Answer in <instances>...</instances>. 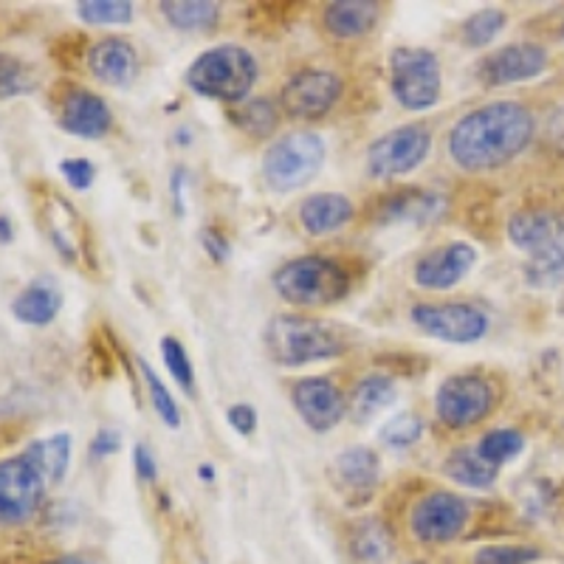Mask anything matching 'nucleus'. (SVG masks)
Listing matches in <instances>:
<instances>
[{
	"instance_id": "4",
	"label": "nucleus",
	"mask_w": 564,
	"mask_h": 564,
	"mask_svg": "<svg viewBox=\"0 0 564 564\" xmlns=\"http://www.w3.org/2000/svg\"><path fill=\"white\" fill-rule=\"evenodd\" d=\"M257 83V59L243 45H215L200 54L189 70L186 85L206 99L215 102L240 105L251 94Z\"/></svg>"
},
{
	"instance_id": "18",
	"label": "nucleus",
	"mask_w": 564,
	"mask_h": 564,
	"mask_svg": "<svg viewBox=\"0 0 564 564\" xmlns=\"http://www.w3.org/2000/svg\"><path fill=\"white\" fill-rule=\"evenodd\" d=\"M88 68L99 83L124 88L139 74V54L124 37H105L88 52Z\"/></svg>"
},
{
	"instance_id": "35",
	"label": "nucleus",
	"mask_w": 564,
	"mask_h": 564,
	"mask_svg": "<svg viewBox=\"0 0 564 564\" xmlns=\"http://www.w3.org/2000/svg\"><path fill=\"white\" fill-rule=\"evenodd\" d=\"M352 551H356L359 558H367V562H381L392 551L390 531L376 520L361 522L356 533H352Z\"/></svg>"
},
{
	"instance_id": "7",
	"label": "nucleus",
	"mask_w": 564,
	"mask_h": 564,
	"mask_svg": "<svg viewBox=\"0 0 564 564\" xmlns=\"http://www.w3.org/2000/svg\"><path fill=\"white\" fill-rule=\"evenodd\" d=\"M390 85L401 108L430 110L443 90L441 63L430 48L401 45L390 54Z\"/></svg>"
},
{
	"instance_id": "40",
	"label": "nucleus",
	"mask_w": 564,
	"mask_h": 564,
	"mask_svg": "<svg viewBox=\"0 0 564 564\" xmlns=\"http://www.w3.org/2000/svg\"><path fill=\"white\" fill-rule=\"evenodd\" d=\"M119 449H122V435L116 430H102L90 443V457H110Z\"/></svg>"
},
{
	"instance_id": "33",
	"label": "nucleus",
	"mask_w": 564,
	"mask_h": 564,
	"mask_svg": "<svg viewBox=\"0 0 564 564\" xmlns=\"http://www.w3.org/2000/svg\"><path fill=\"white\" fill-rule=\"evenodd\" d=\"M139 367H141V379H144V387H148L150 401H153V410L159 412V417L167 423L170 430H178L181 410H178V404H175V398H173V392H170V387L159 379V372H155L148 361H139Z\"/></svg>"
},
{
	"instance_id": "13",
	"label": "nucleus",
	"mask_w": 564,
	"mask_h": 564,
	"mask_svg": "<svg viewBox=\"0 0 564 564\" xmlns=\"http://www.w3.org/2000/svg\"><path fill=\"white\" fill-rule=\"evenodd\" d=\"M341 97V79L330 70L305 68L285 83L280 94L282 110L294 119H322Z\"/></svg>"
},
{
	"instance_id": "9",
	"label": "nucleus",
	"mask_w": 564,
	"mask_h": 564,
	"mask_svg": "<svg viewBox=\"0 0 564 564\" xmlns=\"http://www.w3.org/2000/svg\"><path fill=\"white\" fill-rule=\"evenodd\" d=\"M497 404V390L486 376L477 372H457L437 387L435 412L449 430H468L491 415Z\"/></svg>"
},
{
	"instance_id": "17",
	"label": "nucleus",
	"mask_w": 564,
	"mask_h": 564,
	"mask_svg": "<svg viewBox=\"0 0 564 564\" xmlns=\"http://www.w3.org/2000/svg\"><path fill=\"white\" fill-rule=\"evenodd\" d=\"M294 406L314 432H330L345 417L347 401L330 379H300L294 384Z\"/></svg>"
},
{
	"instance_id": "25",
	"label": "nucleus",
	"mask_w": 564,
	"mask_h": 564,
	"mask_svg": "<svg viewBox=\"0 0 564 564\" xmlns=\"http://www.w3.org/2000/svg\"><path fill=\"white\" fill-rule=\"evenodd\" d=\"M395 398L398 390L395 381H392L390 376H367V379H361L359 384H356V390H352L347 410H350L352 421L367 423L372 421V417H379L381 412L390 410V406L395 404Z\"/></svg>"
},
{
	"instance_id": "47",
	"label": "nucleus",
	"mask_w": 564,
	"mask_h": 564,
	"mask_svg": "<svg viewBox=\"0 0 564 564\" xmlns=\"http://www.w3.org/2000/svg\"><path fill=\"white\" fill-rule=\"evenodd\" d=\"M200 477H204V480H212V477H215V475H212V468H200Z\"/></svg>"
},
{
	"instance_id": "39",
	"label": "nucleus",
	"mask_w": 564,
	"mask_h": 564,
	"mask_svg": "<svg viewBox=\"0 0 564 564\" xmlns=\"http://www.w3.org/2000/svg\"><path fill=\"white\" fill-rule=\"evenodd\" d=\"M59 173H63V178L68 181L70 189H77V193L90 189V184H94V178H97V167H94V161L88 159L59 161Z\"/></svg>"
},
{
	"instance_id": "45",
	"label": "nucleus",
	"mask_w": 564,
	"mask_h": 564,
	"mask_svg": "<svg viewBox=\"0 0 564 564\" xmlns=\"http://www.w3.org/2000/svg\"><path fill=\"white\" fill-rule=\"evenodd\" d=\"M14 240V226L7 215H0V243H12Z\"/></svg>"
},
{
	"instance_id": "8",
	"label": "nucleus",
	"mask_w": 564,
	"mask_h": 564,
	"mask_svg": "<svg viewBox=\"0 0 564 564\" xmlns=\"http://www.w3.org/2000/svg\"><path fill=\"white\" fill-rule=\"evenodd\" d=\"M45 491L48 482L26 449L0 460V525H20L32 520L43 506Z\"/></svg>"
},
{
	"instance_id": "3",
	"label": "nucleus",
	"mask_w": 564,
	"mask_h": 564,
	"mask_svg": "<svg viewBox=\"0 0 564 564\" xmlns=\"http://www.w3.org/2000/svg\"><path fill=\"white\" fill-rule=\"evenodd\" d=\"M269 356L282 367H308L345 352V339L334 327L311 316H274L265 327Z\"/></svg>"
},
{
	"instance_id": "5",
	"label": "nucleus",
	"mask_w": 564,
	"mask_h": 564,
	"mask_svg": "<svg viewBox=\"0 0 564 564\" xmlns=\"http://www.w3.org/2000/svg\"><path fill=\"white\" fill-rule=\"evenodd\" d=\"M274 291L300 308H322L350 294V274L330 257H296L274 271Z\"/></svg>"
},
{
	"instance_id": "46",
	"label": "nucleus",
	"mask_w": 564,
	"mask_h": 564,
	"mask_svg": "<svg viewBox=\"0 0 564 564\" xmlns=\"http://www.w3.org/2000/svg\"><path fill=\"white\" fill-rule=\"evenodd\" d=\"M52 564H90V562H85V558H77V556H63Z\"/></svg>"
},
{
	"instance_id": "15",
	"label": "nucleus",
	"mask_w": 564,
	"mask_h": 564,
	"mask_svg": "<svg viewBox=\"0 0 564 564\" xmlns=\"http://www.w3.org/2000/svg\"><path fill=\"white\" fill-rule=\"evenodd\" d=\"M547 70V52L536 43H513L488 54L477 65V77L482 85L502 88V85L528 83V79L542 77Z\"/></svg>"
},
{
	"instance_id": "32",
	"label": "nucleus",
	"mask_w": 564,
	"mask_h": 564,
	"mask_svg": "<svg viewBox=\"0 0 564 564\" xmlns=\"http://www.w3.org/2000/svg\"><path fill=\"white\" fill-rule=\"evenodd\" d=\"M506 23L508 18L500 9H480V12H475L466 23H463L460 37L463 43L471 45V48H482V45L491 43V40L506 29Z\"/></svg>"
},
{
	"instance_id": "23",
	"label": "nucleus",
	"mask_w": 564,
	"mask_h": 564,
	"mask_svg": "<svg viewBox=\"0 0 564 564\" xmlns=\"http://www.w3.org/2000/svg\"><path fill=\"white\" fill-rule=\"evenodd\" d=\"M379 18V3H367V0H339L325 7V29L339 40L365 37L376 29Z\"/></svg>"
},
{
	"instance_id": "14",
	"label": "nucleus",
	"mask_w": 564,
	"mask_h": 564,
	"mask_svg": "<svg viewBox=\"0 0 564 564\" xmlns=\"http://www.w3.org/2000/svg\"><path fill=\"white\" fill-rule=\"evenodd\" d=\"M57 124L77 139H102L113 128V113L94 90L68 85L57 99Z\"/></svg>"
},
{
	"instance_id": "10",
	"label": "nucleus",
	"mask_w": 564,
	"mask_h": 564,
	"mask_svg": "<svg viewBox=\"0 0 564 564\" xmlns=\"http://www.w3.org/2000/svg\"><path fill=\"white\" fill-rule=\"evenodd\" d=\"M412 325L432 339L471 345L488 334V316L471 302H421L410 311Z\"/></svg>"
},
{
	"instance_id": "1",
	"label": "nucleus",
	"mask_w": 564,
	"mask_h": 564,
	"mask_svg": "<svg viewBox=\"0 0 564 564\" xmlns=\"http://www.w3.org/2000/svg\"><path fill=\"white\" fill-rule=\"evenodd\" d=\"M536 119L520 102H491L466 113L449 133V155L466 173L506 167L531 148Z\"/></svg>"
},
{
	"instance_id": "43",
	"label": "nucleus",
	"mask_w": 564,
	"mask_h": 564,
	"mask_svg": "<svg viewBox=\"0 0 564 564\" xmlns=\"http://www.w3.org/2000/svg\"><path fill=\"white\" fill-rule=\"evenodd\" d=\"M204 246L209 251V257H215V260H226L229 257V243L220 235H215V231H204Z\"/></svg>"
},
{
	"instance_id": "28",
	"label": "nucleus",
	"mask_w": 564,
	"mask_h": 564,
	"mask_svg": "<svg viewBox=\"0 0 564 564\" xmlns=\"http://www.w3.org/2000/svg\"><path fill=\"white\" fill-rule=\"evenodd\" d=\"M161 12L181 32L209 29L220 18L218 3H204V0H173V3H161Z\"/></svg>"
},
{
	"instance_id": "2",
	"label": "nucleus",
	"mask_w": 564,
	"mask_h": 564,
	"mask_svg": "<svg viewBox=\"0 0 564 564\" xmlns=\"http://www.w3.org/2000/svg\"><path fill=\"white\" fill-rule=\"evenodd\" d=\"M508 238L528 257V285L551 289L564 280V212H517L508 224Z\"/></svg>"
},
{
	"instance_id": "37",
	"label": "nucleus",
	"mask_w": 564,
	"mask_h": 564,
	"mask_svg": "<svg viewBox=\"0 0 564 564\" xmlns=\"http://www.w3.org/2000/svg\"><path fill=\"white\" fill-rule=\"evenodd\" d=\"M161 359H164V365H167V370H170V376L175 379V384L193 395L195 372H193V361H189V356H186L184 345H181L178 339H173V336H164V339H161Z\"/></svg>"
},
{
	"instance_id": "16",
	"label": "nucleus",
	"mask_w": 564,
	"mask_h": 564,
	"mask_svg": "<svg viewBox=\"0 0 564 564\" xmlns=\"http://www.w3.org/2000/svg\"><path fill=\"white\" fill-rule=\"evenodd\" d=\"M477 249L466 240H455V243L443 246V249L430 251L421 257L415 265V285L426 291H449L455 289L468 271L475 269Z\"/></svg>"
},
{
	"instance_id": "27",
	"label": "nucleus",
	"mask_w": 564,
	"mask_h": 564,
	"mask_svg": "<svg viewBox=\"0 0 564 564\" xmlns=\"http://www.w3.org/2000/svg\"><path fill=\"white\" fill-rule=\"evenodd\" d=\"M446 475L452 477L455 482L468 488H491L497 482V475H500V468L488 466L477 449H457L455 455L446 460Z\"/></svg>"
},
{
	"instance_id": "41",
	"label": "nucleus",
	"mask_w": 564,
	"mask_h": 564,
	"mask_svg": "<svg viewBox=\"0 0 564 564\" xmlns=\"http://www.w3.org/2000/svg\"><path fill=\"white\" fill-rule=\"evenodd\" d=\"M229 426L238 435H251L257 430V412L249 404H238L229 410Z\"/></svg>"
},
{
	"instance_id": "31",
	"label": "nucleus",
	"mask_w": 564,
	"mask_h": 564,
	"mask_svg": "<svg viewBox=\"0 0 564 564\" xmlns=\"http://www.w3.org/2000/svg\"><path fill=\"white\" fill-rule=\"evenodd\" d=\"M276 108L271 99H251V102H240L235 110V122L240 130H246L254 139H265L276 130Z\"/></svg>"
},
{
	"instance_id": "36",
	"label": "nucleus",
	"mask_w": 564,
	"mask_h": 564,
	"mask_svg": "<svg viewBox=\"0 0 564 564\" xmlns=\"http://www.w3.org/2000/svg\"><path fill=\"white\" fill-rule=\"evenodd\" d=\"M421 435L423 421L417 415H412V412H401V415L390 417L379 432V437L390 449H410V446H415L421 441Z\"/></svg>"
},
{
	"instance_id": "48",
	"label": "nucleus",
	"mask_w": 564,
	"mask_h": 564,
	"mask_svg": "<svg viewBox=\"0 0 564 564\" xmlns=\"http://www.w3.org/2000/svg\"><path fill=\"white\" fill-rule=\"evenodd\" d=\"M562 40H564V26H562Z\"/></svg>"
},
{
	"instance_id": "24",
	"label": "nucleus",
	"mask_w": 564,
	"mask_h": 564,
	"mask_svg": "<svg viewBox=\"0 0 564 564\" xmlns=\"http://www.w3.org/2000/svg\"><path fill=\"white\" fill-rule=\"evenodd\" d=\"M43 218L45 229H48V238H52L54 249L68 260V263H77L79 257V224L77 212L70 209V204L59 195H48L43 204Z\"/></svg>"
},
{
	"instance_id": "26",
	"label": "nucleus",
	"mask_w": 564,
	"mask_h": 564,
	"mask_svg": "<svg viewBox=\"0 0 564 564\" xmlns=\"http://www.w3.org/2000/svg\"><path fill=\"white\" fill-rule=\"evenodd\" d=\"M26 455L37 463L48 486H57L65 480L70 466V435L68 432H57V435L40 437V441L29 443Z\"/></svg>"
},
{
	"instance_id": "49",
	"label": "nucleus",
	"mask_w": 564,
	"mask_h": 564,
	"mask_svg": "<svg viewBox=\"0 0 564 564\" xmlns=\"http://www.w3.org/2000/svg\"><path fill=\"white\" fill-rule=\"evenodd\" d=\"M412 564H423V562H412Z\"/></svg>"
},
{
	"instance_id": "38",
	"label": "nucleus",
	"mask_w": 564,
	"mask_h": 564,
	"mask_svg": "<svg viewBox=\"0 0 564 564\" xmlns=\"http://www.w3.org/2000/svg\"><path fill=\"white\" fill-rule=\"evenodd\" d=\"M539 558L536 547L528 545H488L480 547L471 564H531Z\"/></svg>"
},
{
	"instance_id": "22",
	"label": "nucleus",
	"mask_w": 564,
	"mask_h": 564,
	"mask_svg": "<svg viewBox=\"0 0 564 564\" xmlns=\"http://www.w3.org/2000/svg\"><path fill=\"white\" fill-rule=\"evenodd\" d=\"M352 220L350 198L339 193L311 195L300 204V224L311 235H330Z\"/></svg>"
},
{
	"instance_id": "34",
	"label": "nucleus",
	"mask_w": 564,
	"mask_h": 564,
	"mask_svg": "<svg viewBox=\"0 0 564 564\" xmlns=\"http://www.w3.org/2000/svg\"><path fill=\"white\" fill-rule=\"evenodd\" d=\"M77 14L90 26H122L133 20V3L122 0H83L77 3Z\"/></svg>"
},
{
	"instance_id": "11",
	"label": "nucleus",
	"mask_w": 564,
	"mask_h": 564,
	"mask_svg": "<svg viewBox=\"0 0 564 564\" xmlns=\"http://www.w3.org/2000/svg\"><path fill=\"white\" fill-rule=\"evenodd\" d=\"M432 150V133L423 124H404L381 139H376L367 150V173L372 178H395L417 170Z\"/></svg>"
},
{
	"instance_id": "12",
	"label": "nucleus",
	"mask_w": 564,
	"mask_h": 564,
	"mask_svg": "<svg viewBox=\"0 0 564 564\" xmlns=\"http://www.w3.org/2000/svg\"><path fill=\"white\" fill-rule=\"evenodd\" d=\"M468 522V502L452 491H432L412 508L410 528L426 545H443L463 533Z\"/></svg>"
},
{
	"instance_id": "19",
	"label": "nucleus",
	"mask_w": 564,
	"mask_h": 564,
	"mask_svg": "<svg viewBox=\"0 0 564 564\" xmlns=\"http://www.w3.org/2000/svg\"><path fill=\"white\" fill-rule=\"evenodd\" d=\"M446 212V198L432 189H398L395 195L381 204L379 220L381 224H412L423 226L443 218Z\"/></svg>"
},
{
	"instance_id": "42",
	"label": "nucleus",
	"mask_w": 564,
	"mask_h": 564,
	"mask_svg": "<svg viewBox=\"0 0 564 564\" xmlns=\"http://www.w3.org/2000/svg\"><path fill=\"white\" fill-rule=\"evenodd\" d=\"M133 463H135V471H139V477L144 482H155V477H159V466H155V457L153 452L144 446V443H139L133 452Z\"/></svg>"
},
{
	"instance_id": "30",
	"label": "nucleus",
	"mask_w": 564,
	"mask_h": 564,
	"mask_svg": "<svg viewBox=\"0 0 564 564\" xmlns=\"http://www.w3.org/2000/svg\"><path fill=\"white\" fill-rule=\"evenodd\" d=\"M37 88V74L29 63H23L14 54L0 52V99L23 97Z\"/></svg>"
},
{
	"instance_id": "29",
	"label": "nucleus",
	"mask_w": 564,
	"mask_h": 564,
	"mask_svg": "<svg viewBox=\"0 0 564 564\" xmlns=\"http://www.w3.org/2000/svg\"><path fill=\"white\" fill-rule=\"evenodd\" d=\"M522 449H525V437L517 430H491L477 443V455L494 468H502L513 457H520Z\"/></svg>"
},
{
	"instance_id": "21",
	"label": "nucleus",
	"mask_w": 564,
	"mask_h": 564,
	"mask_svg": "<svg viewBox=\"0 0 564 564\" xmlns=\"http://www.w3.org/2000/svg\"><path fill=\"white\" fill-rule=\"evenodd\" d=\"M63 308V291L52 280H32L12 300V316L23 325L45 327L57 319Z\"/></svg>"
},
{
	"instance_id": "6",
	"label": "nucleus",
	"mask_w": 564,
	"mask_h": 564,
	"mask_svg": "<svg viewBox=\"0 0 564 564\" xmlns=\"http://www.w3.org/2000/svg\"><path fill=\"white\" fill-rule=\"evenodd\" d=\"M325 155V139L314 133V130H296V133L282 135L263 155L265 184L274 193L302 189V186L311 184L319 175Z\"/></svg>"
},
{
	"instance_id": "20",
	"label": "nucleus",
	"mask_w": 564,
	"mask_h": 564,
	"mask_svg": "<svg viewBox=\"0 0 564 564\" xmlns=\"http://www.w3.org/2000/svg\"><path fill=\"white\" fill-rule=\"evenodd\" d=\"M379 455L367 446H352L336 457V480L350 500H367L379 482Z\"/></svg>"
},
{
	"instance_id": "44",
	"label": "nucleus",
	"mask_w": 564,
	"mask_h": 564,
	"mask_svg": "<svg viewBox=\"0 0 564 564\" xmlns=\"http://www.w3.org/2000/svg\"><path fill=\"white\" fill-rule=\"evenodd\" d=\"M186 175L184 170H178V173L173 175V193H175V204H178V212H184V198H186Z\"/></svg>"
}]
</instances>
